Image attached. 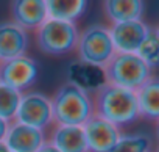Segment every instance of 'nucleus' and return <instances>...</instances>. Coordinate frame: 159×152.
I'll list each match as a JSON object with an SVG mask.
<instances>
[{
	"mask_svg": "<svg viewBox=\"0 0 159 152\" xmlns=\"http://www.w3.org/2000/svg\"><path fill=\"white\" fill-rule=\"evenodd\" d=\"M111 38L116 52L122 53H137L142 42L145 41L150 27L142 21H129L122 24H114L111 28Z\"/></svg>",
	"mask_w": 159,
	"mask_h": 152,
	"instance_id": "9",
	"label": "nucleus"
},
{
	"mask_svg": "<svg viewBox=\"0 0 159 152\" xmlns=\"http://www.w3.org/2000/svg\"><path fill=\"white\" fill-rule=\"evenodd\" d=\"M7 132H8V122L0 118V141H3V140H5Z\"/></svg>",
	"mask_w": 159,
	"mask_h": 152,
	"instance_id": "21",
	"label": "nucleus"
},
{
	"mask_svg": "<svg viewBox=\"0 0 159 152\" xmlns=\"http://www.w3.org/2000/svg\"><path fill=\"white\" fill-rule=\"evenodd\" d=\"M50 105L52 119L58 125L83 127L94 116V104L89 93L70 80L55 91Z\"/></svg>",
	"mask_w": 159,
	"mask_h": 152,
	"instance_id": "2",
	"label": "nucleus"
},
{
	"mask_svg": "<svg viewBox=\"0 0 159 152\" xmlns=\"http://www.w3.org/2000/svg\"><path fill=\"white\" fill-rule=\"evenodd\" d=\"M10 13L13 22L25 32L39 28L48 16L45 0H14L10 7Z\"/></svg>",
	"mask_w": 159,
	"mask_h": 152,
	"instance_id": "10",
	"label": "nucleus"
},
{
	"mask_svg": "<svg viewBox=\"0 0 159 152\" xmlns=\"http://www.w3.org/2000/svg\"><path fill=\"white\" fill-rule=\"evenodd\" d=\"M20 97L22 94L5 86L0 85V118L3 121H11L16 118L19 104H20Z\"/></svg>",
	"mask_w": 159,
	"mask_h": 152,
	"instance_id": "20",
	"label": "nucleus"
},
{
	"mask_svg": "<svg viewBox=\"0 0 159 152\" xmlns=\"http://www.w3.org/2000/svg\"><path fill=\"white\" fill-rule=\"evenodd\" d=\"M16 122L25 124L39 130H44L52 122L50 99L38 91L27 93L20 97V104L16 113Z\"/></svg>",
	"mask_w": 159,
	"mask_h": 152,
	"instance_id": "7",
	"label": "nucleus"
},
{
	"mask_svg": "<svg viewBox=\"0 0 159 152\" xmlns=\"http://www.w3.org/2000/svg\"><path fill=\"white\" fill-rule=\"evenodd\" d=\"M52 144L59 152H88L83 127L58 125V129L53 132Z\"/></svg>",
	"mask_w": 159,
	"mask_h": 152,
	"instance_id": "15",
	"label": "nucleus"
},
{
	"mask_svg": "<svg viewBox=\"0 0 159 152\" xmlns=\"http://www.w3.org/2000/svg\"><path fill=\"white\" fill-rule=\"evenodd\" d=\"M156 32H157V35H159V25H157V28H156Z\"/></svg>",
	"mask_w": 159,
	"mask_h": 152,
	"instance_id": "25",
	"label": "nucleus"
},
{
	"mask_svg": "<svg viewBox=\"0 0 159 152\" xmlns=\"http://www.w3.org/2000/svg\"><path fill=\"white\" fill-rule=\"evenodd\" d=\"M103 74L106 83L136 93L151 77V69L137 53L116 52L111 61L103 67Z\"/></svg>",
	"mask_w": 159,
	"mask_h": 152,
	"instance_id": "3",
	"label": "nucleus"
},
{
	"mask_svg": "<svg viewBox=\"0 0 159 152\" xmlns=\"http://www.w3.org/2000/svg\"><path fill=\"white\" fill-rule=\"evenodd\" d=\"M38 152H59L52 143H44V146L38 150Z\"/></svg>",
	"mask_w": 159,
	"mask_h": 152,
	"instance_id": "22",
	"label": "nucleus"
},
{
	"mask_svg": "<svg viewBox=\"0 0 159 152\" xmlns=\"http://www.w3.org/2000/svg\"><path fill=\"white\" fill-rule=\"evenodd\" d=\"M83 130L86 136L88 152H111L122 136L120 130L116 125L95 115L83 125Z\"/></svg>",
	"mask_w": 159,
	"mask_h": 152,
	"instance_id": "8",
	"label": "nucleus"
},
{
	"mask_svg": "<svg viewBox=\"0 0 159 152\" xmlns=\"http://www.w3.org/2000/svg\"><path fill=\"white\" fill-rule=\"evenodd\" d=\"M36 79L38 64L27 55L0 63V85H5L17 93L28 90Z\"/></svg>",
	"mask_w": 159,
	"mask_h": 152,
	"instance_id": "6",
	"label": "nucleus"
},
{
	"mask_svg": "<svg viewBox=\"0 0 159 152\" xmlns=\"http://www.w3.org/2000/svg\"><path fill=\"white\" fill-rule=\"evenodd\" d=\"M0 152H11L10 147L5 144V141H0Z\"/></svg>",
	"mask_w": 159,
	"mask_h": 152,
	"instance_id": "23",
	"label": "nucleus"
},
{
	"mask_svg": "<svg viewBox=\"0 0 159 152\" xmlns=\"http://www.w3.org/2000/svg\"><path fill=\"white\" fill-rule=\"evenodd\" d=\"M156 135H157V138H159V121L156 122Z\"/></svg>",
	"mask_w": 159,
	"mask_h": 152,
	"instance_id": "24",
	"label": "nucleus"
},
{
	"mask_svg": "<svg viewBox=\"0 0 159 152\" xmlns=\"http://www.w3.org/2000/svg\"><path fill=\"white\" fill-rule=\"evenodd\" d=\"M139 116L147 121H159V77H151L136 91Z\"/></svg>",
	"mask_w": 159,
	"mask_h": 152,
	"instance_id": "14",
	"label": "nucleus"
},
{
	"mask_svg": "<svg viewBox=\"0 0 159 152\" xmlns=\"http://www.w3.org/2000/svg\"><path fill=\"white\" fill-rule=\"evenodd\" d=\"M157 152H159V149H157Z\"/></svg>",
	"mask_w": 159,
	"mask_h": 152,
	"instance_id": "26",
	"label": "nucleus"
},
{
	"mask_svg": "<svg viewBox=\"0 0 159 152\" xmlns=\"http://www.w3.org/2000/svg\"><path fill=\"white\" fill-rule=\"evenodd\" d=\"M151 147V138L145 133L123 135L111 152H148Z\"/></svg>",
	"mask_w": 159,
	"mask_h": 152,
	"instance_id": "19",
	"label": "nucleus"
},
{
	"mask_svg": "<svg viewBox=\"0 0 159 152\" xmlns=\"http://www.w3.org/2000/svg\"><path fill=\"white\" fill-rule=\"evenodd\" d=\"M94 115L111 122L117 129L131 125L139 116V105L134 91L114 86L109 83L102 85L94 91Z\"/></svg>",
	"mask_w": 159,
	"mask_h": 152,
	"instance_id": "1",
	"label": "nucleus"
},
{
	"mask_svg": "<svg viewBox=\"0 0 159 152\" xmlns=\"http://www.w3.org/2000/svg\"><path fill=\"white\" fill-rule=\"evenodd\" d=\"M88 2L84 0H48L47 2V14L50 19L73 22L86 11Z\"/></svg>",
	"mask_w": 159,
	"mask_h": 152,
	"instance_id": "17",
	"label": "nucleus"
},
{
	"mask_svg": "<svg viewBox=\"0 0 159 152\" xmlns=\"http://www.w3.org/2000/svg\"><path fill=\"white\" fill-rule=\"evenodd\" d=\"M137 55L143 60V63L150 69L159 67V35L156 28H150L145 41L137 50Z\"/></svg>",
	"mask_w": 159,
	"mask_h": 152,
	"instance_id": "18",
	"label": "nucleus"
},
{
	"mask_svg": "<svg viewBox=\"0 0 159 152\" xmlns=\"http://www.w3.org/2000/svg\"><path fill=\"white\" fill-rule=\"evenodd\" d=\"M145 3L140 0H106L103 2V13L112 24L129 21H142Z\"/></svg>",
	"mask_w": 159,
	"mask_h": 152,
	"instance_id": "13",
	"label": "nucleus"
},
{
	"mask_svg": "<svg viewBox=\"0 0 159 152\" xmlns=\"http://www.w3.org/2000/svg\"><path fill=\"white\" fill-rule=\"evenodd\" d=\"M28 49V35L13 21L0 22V63L25 55Z\"/></svg>",
	"mask_w": 159,
	"mask_h": 152,
	"instance_id": "11",
	"label": "nucleus"
},
{
	"mask_svg": "<svg viewBox=\"0 0 159 152\" xmlns=\"http://www.w3.org/2000/svg\"><path fill=\"white\" fill-rule=\"evenodd\" d=\"M76 52L80 61L103 69L116 53L111 32L102 24H91L78 36Z\"/></svg>",
	"mask_w": 159,
	"mask_h": 152,
	"instance_id": "4",
	"label": "nucleus"
},
{
	"mask_svg": "<svg viewBox=\"0 0 159 152\" xmlns=\"http://www.w3.org/2000/svg\"><path fill=\"white\" fill-rule=\"evenodd\" d=\"M3 141L11 152H38L44 146V132L16 122L8 129Z\"/></svg>",
	"mask_w": 159,
	"mask_h": 152,
	"instance_id": "12",
	"label": "nucleus"
},
{
	"mask_svg": "<svg viewBox=\"0 0 159 152\" xmlns=\"http://www.w3.org/2000/svg\"><path fill=\"white\" fill-rule=\"evenodd\" d=\"M70 82L76 83L89 93V90H98L102 85H105V74L103 69L89 66L80 61L78 64L70 67Z\"/></svg>",
	"mask_w": 159,
	"mask_h": 152,
	"instance_id": "16",
	"label": "nucleus"
},
{
	"mask_svg": "<svg viewBox=\"0 0 159 152\" xmlns=\"http://www.w3.org/2000/svg\"><path fill=\"white\" fill-rule=\"evenodd\" d=\"M78 36L80 35L73 22L48 19L38 28L36 42L42 53L61 56L76 49Z\"/></svg>",
	"mask_w": 159,
	"mask_h": 152,
	"instance_id": "5",
	"label": "nucleus"
}]
</instances>
